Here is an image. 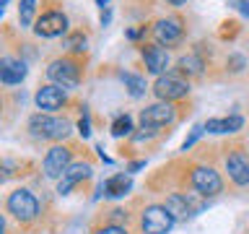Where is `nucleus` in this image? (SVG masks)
<instances>
[{
	"label": "nucleus",
	"mask_w": 249,
	"mask_h": 234,
	"mask_svg": "<svg viewBox=\"0 0 249 234\" xmlns=\"http://www.w3.org/2000/svg\"><path fill=\"white\" fill-rule=\"evenodd\" d=\"M29 133L39 140H54V143H62L70 133H73V125L65 117H54L47 112H36L31 115L29 120Z\"/></svg>",
	"instance_id": "f257e3e1"
},
{
	"label": "nucleus",
	"mask_w": 249,
	"mask_h": 234,
	"mask_svg": "<svg viewBox=\"0 0 249 234\" xmlns=\"http://www.w3.org/2000/svg\"><path fill=\"white\" fill-rule=\"evenodd\" d=\"M177 218L169 214V208L163 203H153V206H145L138 216V226L143 234H169L171 226H174Z\"/></svg>",
	"instance_id": "f03ea898"
},
{
	"label": "nucleus",
	"mask_w": 249,
	"mask_h": 234,
	"mask_svg": "<svg viewBox=\"0 0 249 234\" xmlns=\"http://www.w3.org/2000/svg\"><path fill=\"white\" fill-rule=\"evenodd\" d=\"M190 187L200 198H215L218 193H223V177L208 164H195L190 169Z\"/></svg>",
	"instance_id": "7ed1b4c3"
},
{
	"label": "nucleus",
	"mask_w": 249,
	"mask_h": 234,
	"mask_svg": "<svg viewBox=\"0 0 249 234\" xmlns=\"http://www.w3.org/2000/svg\"><path fill=\"white\" fill-rule=\"evenodd\" d=\"M5 211L16 218V221L31 224V221L39 216V200L34 198V193H31V190H23V187H18V190H13V193L5 198Z\"/></svg>",
	"instance_id": "20e7f679"
},
{
	"label": "nucleus",
	"mask_w": 249,
	"mask_h": 234,
	"mask_svg": "<svg viewBox=\"0 0 249 234\" xmlns=\"http://www.w3.org/2000/svg\"><path fill=\"white\" fill-rule=\"evenodd\" d=\"M81 76H83V68L75 58H57L47 65V78L52 83L62 86V89H75L81 83Z\"/></svg>",
	"instance_id": "39448f33"
},
{
	"label": "nucleus",
	"mask_w": 249,
	"mask_h": 234,
	"mask_svg": "<svg viewBox=\"0 0 249 234\" xmlns=\"http://www.w3.org/2000/svg\"><path fill=\"white\" fill-rule=\"evenodd\" d=\"M223 167H226V172H229V179L236 187H247L249 185V151L244 146L226 148Z\"/></svg>",
	"instance_id": "423d86ee"
},
{
	"label": "nucleus",
	"mask_w": 249,
	"mask_h": 234,
	"mask_svg": "<svg viewBox=\"0 0 249 234\" xmlns=\"http://www.w3.org/2000/svg\"><path fill=\"white\" fill-rule=\"evenodd\" d=\"M177 120V107L171 101H156V104L140 109V128L161 130Z\"/></svg>",
	"instance_id": "0eeeda50"
},
{
	"label": "nucleus",
	"mask_w": 249,
	"mask_h": 234,
	"mask_svg": "<svg viewBox=\"0 0 249 234\" xmlns=\"http://www.w3.org/2000/svg\"><path fill=\"white\" fill-rule=\"evenodd\" d=\"M153 94L159 101H177V99H184L190 94V81H184L182 76L177 73H166V76H159L153 83Z\"/></svg>",
	"instance_id": "6e6552de"
},
{
	"label": "nucleus",
	"mask_w": 249,
	"mask_h": 234,
	"mask_svg": "<svg viewBox=\"0 0 249 234\" xmlns=\"http://www.w3.org/2000/svg\"><path fill=\"white\" fill-rule=\"evenodd\" d=\"M70 164H73V146H70V143H54L50 151H47L44 164H42L44 177L60 179V177H62V172H65Z\"/></svg>",
	"instance_id": "1a4fd4ad"
},
{
	"label": "nucleus",
	"mask_w": 249,
	"mask_h": 234,
	"mask_svg": "<svg viewBox=\"0 0 249 234\" xmlns=\"http://www.w3.org/2000/svg\"><path fill=\"white\" fill-rule=\"evenodd\" d=\"M197 193H169L163 198V206L169 208V214L177 218V221H187L190 216H195L202 208V200H195Z\"/></svg>",
	"instance_id": "9d476101"
},
{
	"label": "nucleus",
	"mask_w": 249,
	"mask_h": 234,
	"mask_svg": "<svg viewBox=\"0 0 249 234\" xmlns=\"http://www.w3.org/2000/svg\"><path fill=\"white\" fill-rule=\"evenodd\" d=\"M36 107L42 109V112L47 115H52V112H57V109H62L68 104V94L62 86L57 83H44V86H39L36 89Z\"/></svg>",
	"instance_id": "9b49d317"
},
{
	"label": "nucleus",
	"mask_w": 249,
	"mask_h": 234,
	"mask_svg": "<svg viewBox=\"0 0 249 234\" xmlns=\"http://www.w3.org/2000/svg\"><path fill=\"white\" fill-rule=\"evenodd\" d=\"M153 37H156V42H159V44L174 47V44L182 42V37H184V21L179 19V16H169V19L156 21Z\"/></svg>",
	"instance_id": "f8f14e48"
},
{
	"label": "nucleus",
	"mask_w": 249,
	"mask_h": 234,
	"mask_svg": "<svg viewBox=\"0 0 249 234\" xmlns=\"http://www.w3.org/2000/svg\"><path fill=\"white\" fill-rule=\"evenodd\" d=\"M34 31H36V37H44V39H54V37L65 34L68 31V16L62 11H47L36 19Z\"/></svg>",
	"instance_id": "ddd939ff"
},
{
	"label": "nucleus",
	"mask_w": 249,
	"mask_h": 234,
	"mask_svg": "<svg viewBox=\"0 0 249 234\" xmlns=\"http://www.w3.org/2000/svg\"><path fill=\"white\" fill-rule=\"evenodd\" d=\"M91 172H93V167H91L89 161H73L65 172H62V177L57 179V193H62V195L70 193L78 182L89 179V177H91Z\"/></svg>",
	"instance_id": "4468645a"
},
{
	"label": "nucleus",
	"mask_w": 249,
	"mask_h": 234,
	"mask_svg": "<svg viewBox=\"0 0 249 234\" xmlns=\"http://www.w3.org/2000/svg\"><path fill=\"white\" fill-rule=\"evenodd\" d=\"M140 52H143L145 68L151 70L153 76H163V70L169 68V52L163 50L161 44H143Z\"/></svg>",
	"instance_id": "2eb2a0df"
},
{
	"label": "nucleus",
	"mask_w": 249,
	"mask_h": 234,
	"mask_svg": "<svg viewBox=\"0 0 249 234\" xmlns=\"http://www.w3.org/2000/svg\"><path fill=\"white\" fill-rule=\"evenodd\" d=\"M26 78V62L16 58H3L0 60V81L5 86H16Z\"/></svg>",
	"instance_id": "dca6fc26"
},
{
	"label": "nucleus",
	"mask_w": 249,
	"mask_h": 234,
	"mask_svg": "<svg viewBox=\"0 0 249 234\" xmlns=\"http://www.w3.org/2000/svg\"><path fill=\"white\" fill-rule=\"evenodd\" d=\"M205 125L208 133H218V136H223V133H236L244 128V117L241 115H229V117H213V120L202 122Z\"/></svg>",
	"instance_id": "f3484780"
},
{
	"label": "nucleus",
	"mask_w": 249,
	"mask_h": 234,
	"mask_svg": "<svg viewBox=\"0 0 249 234\" xmlns=\"http://www.w3.org/2000/svg\"><path fill=\"white\" fill-rule=\"evenodd\" d=\"M132 187V177L130 175H112L104 179V185H101V190H104V195H109V198H122V195H127Z\"/></svg>",
	"instance_id": "a211bd4d"
},
{
	"label": "nucleus",
	"mask_w": 249,
	"mask_h": 234,
	"mask_svg": "<svg viewBox=\"0 0 249 234\" xmlns=\"http://www.w3.org/2000/svg\"><path fill=\"white\" fill-rule=\"evenodd\" d=\"M202 68H205V62H202V58L197 52H190V55H184V58H179L177 60V76H187V78H192V76H200L202 73Z\"/></svg>",
	"instance_id": "6ab92c4d"
},
{
	"label": "nucleus",
	"mask_w": 249,
	"mask_h": 234,
	"mask_svg": "<svg viewBox=\"0 0 249 234\" xmlns=\"http://www.w3.org/2000/svg\"><path fill=\"white\" fill-rule=\"evenodd\" d=\"M122 83H124V89L130 91V97H143V94L148 91V83H145V78H140L135 73H122Z\"/></svg>",
	"instance_id": "aec40b11"
},
{
	"label": "nucleus",
	"mask_w": 249,
	"mask_h": 234,
	"mask_svg": "<svg viewBox=\"0 0 249 234\" xmlns=\"http://www.w3.org/2000/svg\"><path fill=\"white\" fill-rule=\"evenodd\" d=\"M34 13H36V0H21V3H18V21H21V26H31V23H36Z\"/></svg>",
	"instance_id": "412c9836"
},
{
	"label": "nucleus",
	"mask_w": 249,
	"mask_h": 234,
	"mask_svg": "<svg viewBox=\"0 0 249 234\" xmlns=\"http://www.w3.org/2000/svg\"><path fill=\"white\" fill-rule=\"evenodd\" d=\"M130 133H132L130 115H117L114 122H112V136H114V138H122V136H130Z\"/></svg>",
	"instance_id": "4be33fe9"
},
{
	"label": "nucleus",
	"mask_w": 249,
	"mask_h": 234,
	"mask_svg": "<svg viewBox=\"0 0 249 234\" xmlns=\"http://www.w3.org/2000/svg\"><path fill=\"white\" fill-rule=\"evenodd\" d=\"M65 47H68V50H73V52L86 50V37H83V31H75V34H70V37L65 39Z\"/></svg>",
	"instance_id": "5701e85b"
},
{
	"label": "nucleus",
	"mask_w": 249,
	"mask_h": 234,
	"mask_svg": "<svg viewBox=\"0 0 249 234\" xmlns=\"http://www.w3.org/2000/svg\"><path fill=\"white\" fill-rule=\"evenodd\" d=\"M226 68L231 70V73H241V70L247 68V60H244V55H229V60H226Z\"/></svg>",
	"instance_id": "b1692460"
},
{
	"label": "nucleus",
	"mask_w": 249,
	"mask_h": 234,
	"mask_svg": "<svg viewBox=\"0 0 249 234\" xmlns=\"http://www.w3.org/2000/svg\"><path fill=\"white\" fill-rule=\"evenodd\" d=\"M202 133H205V125H195L192 133H190V138H187L184 143H182V151H190V148H192L195 143H197V138L202 136Z\"/></svg>",
	"instance_id": "393cba45"
},
{
	"label": "nucleus",
	"mask_w": 249,
	"mask_h": 234,
	"mask_svg": "<svg viewBox=\"0 0 249 234\" xmlns=\"http://www.w3.org/2000/svg\"><path fill=\"white\" fill-rule=\"evenodd\" d=\"M93 234H130V232L124 229V226H120V224H109V221H107L104 226H99Z\"/></svg>",
	"instance_id": "a878e982"
},
{
	"label": "nucleus",
	"mask_w": 249,
	"mask_h": 234,
	"mask_svg": "<svg viewBox=\"0 0 249 234\" xmlns=\"http://www.w3.org/2000/svg\"><path fill=\"white\" fill-rule=\"evenodd\" d=\"M78 133H81L83 138H89V133H91V130H89V115H86V112H83V117H81V122H78Z\"/></svg>",
	"instance_id": "bb28decb"
},
{
	"label": "nucleus",
	"mask_w": 249,
	"mask_h": 234,
	"mask_svg": "<svg viewBox=\"0 0 249 234\" xmlns=\"http://www.w3.org/2000/svg\"><path fill=\"white\" fill-rule=\"evenodd\" d=\"M166 3H169V5H174V8H182L187 0H166Z\"/></svg>",
	"instance_id": "cd10ccee"
},
{
	"label": "nucleus",
	"mask_w": 249,
	"mask_h": 234,
	"mask_svg": "<svg viewBox=\"0 0 249 234\" xmlns=\"http://www.w3.org/2000/svg\"><path fill=\"white\" fill-rule=\"evenodd\" d=\"M143 164H145V161H135V164H130V172H135V169H140V167H143Z\"/></svg>",
	"instance_id": "c85d7f7f"
}]
</instances>
